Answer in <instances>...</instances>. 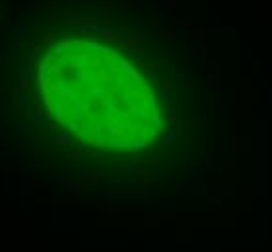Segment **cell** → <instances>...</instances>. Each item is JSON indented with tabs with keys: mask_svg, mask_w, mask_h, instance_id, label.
<instances>
[{
	"mask_svg": "<svg viewBox=\"0 0 272 252\" xmlns=\"http://www.w3.org/2000/svg\"><path fill=\"white\" fill-rule=\"evenodd\" d=\"M47 109L97 148H142L162 128L148 82L124 56L95 43H60L39 66Z\"/></svg>",
	"mask_w": 272,
	"mask_h": 252,
	"instance_id": "1",
	"label": "cell"
}]
</instances>
